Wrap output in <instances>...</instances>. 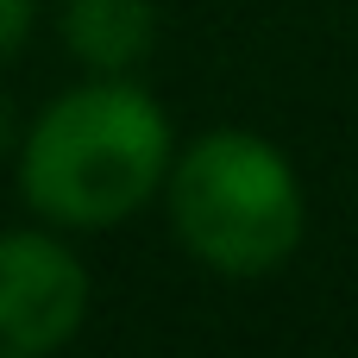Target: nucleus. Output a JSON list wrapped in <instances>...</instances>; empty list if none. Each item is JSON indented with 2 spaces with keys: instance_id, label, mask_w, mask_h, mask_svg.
I'll list each match as a JSON object with an SVG mask.
<instances>
[{
  "instance_id": "4",
  "label": "nucleus",
  "mask_w": 358,
  "mask_h": 358,
  "mask_svg": "<svg viewBox=\"0 0 358 358\" xmlns=\"http://www.w3.org/2000/svg\"><path fill=\"white\" fill-rule=\"evenodd\" d=\"M57 31L82 76H132L157 44V0H63Z\"/></svg>"
},
{
  "instance_id": "1",
  "label": "nucleus",
  "mask_w": 358,
  "mask_h": 358,
  "mask_svg": "<svg viewBox=\"0 0 358 358\" xmlns=\"http://www.w3.org/2000/svg\"><path fill=\"white\" fill-rule=\"evenodd\" d=\"M170 113L132 76H82L44 101L13 151L19 201L57 233H113L164 195Z\"/></svg>"
},
{
  "instance_id": "5",
  "label": "nucleus",
  "mask_w": 358,
  "mask_h": 358,
  "mask_svg": "<svg viewBox=\"0 0 358 358\" xmlns=\"http://www.w3.org/2000/svg\"><path fill=\"white\" fill-rule=\"evenodd\" d=\"M31 25H38V0H0V63H13L25 50Z\"/></svg>"
},
{
  "instance_id": "2",
  "label": "nucleus",
  "mask_w": 358,
  "mask_h": 358,
  "mask_svg": "<svg viewBox=\"0 0 358 358\" xmlns=\"http://www.w3.org/2000/svg\"><path fill=\"white\" fill-rule=\"evenodd\" d=\"M157 201L170 214L176 245L227 283L283 271L308 239L302 170L277 138L252 126H214L176 145Z\"/></svg>"
},
{
  "instance_id": "3",
  "label": "nucleus",
  "mask_w": 358,
  "mask_h": 358,
  "mask_svg": "<svg viewBox=\"0 0 358 358\" xmlns=\"http://www.w3.org/2000/svg\"><path fill=\"white\" fill-rule=\"evenodd\" d=\"M94 302V277L57 227H0V358L63 352Z\"/></svg>"
},
{
  "instance_id": "6",
  "label": "nucleus",
  "mask_w": 358,
  "mask_h": 358,
  "mask_svg": "<svg viewBox=\"0 0 358 358\" xmlns=\"http://www.w3.org/2000/svg\"><path fill=\"white\" fill-rule=\"evenodd\" d=\"M19 113H13V101H6V88H0V164H13V151H19Z\"/></svg>"
}]
</instances>
